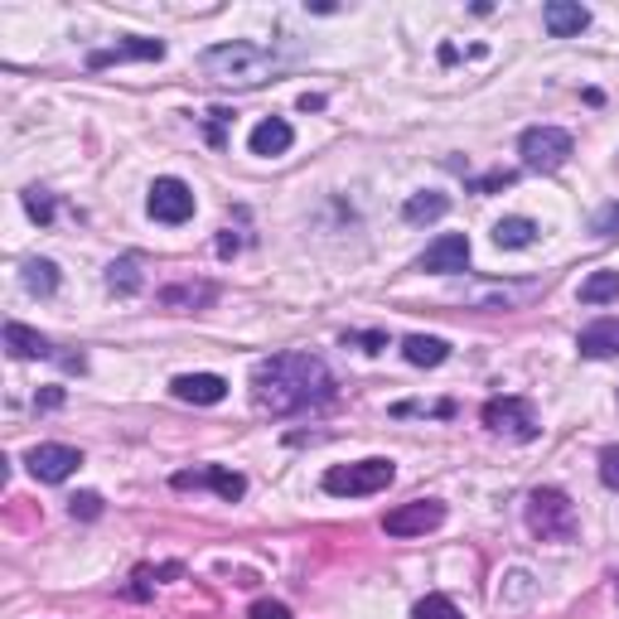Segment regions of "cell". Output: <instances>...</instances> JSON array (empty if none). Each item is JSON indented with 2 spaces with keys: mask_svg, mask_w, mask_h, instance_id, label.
Returning a JSON list of instances; mask_svg holds the SVG:
<instances>
[{
  "mask_svg": "<svg viewBox=\"0 0 619 619\" xmlns=\"http://www.w3.org/2000/svg\"><path fill=\"white\" fill-rule=\"evenodd\" d=\"M175 489H213L218 499L238 503L247 493V479L238 475V469H223V465H209V469H179V475L170 479Z\"/></svg>",
  "mask_w": 619,
  "mask_h": 619,
  "instance_id": "8fae6325",
  "label": "cell"
},
{
  "mask_svg": "<svg viewBox=\"0 0 619 619\" xmlns=\"http://www.w3.org/2000/svg\"><path fill=\"white\" fill-rule=\"evenodd\" d=\"M69 513L83 517V523H87V517H103V493H73V499H69Z\"/></svg>",
  "mask_w": 619,
  "mask_h": 619,
  "instance_id": "f546056e",
  "label": "cell"
},
{
  "mask_svg": "<svg viewBox=\"0 0 619 619\" xmlns=\"http://www.w3.org/2000/svg\"><path fill=\"white\" fill-rule=\"evenodd\" d=\"M600 484L619 493V445H610V450L600 455Z\"/></svg>",
  "mask_w": 619,
  "mask_h": 619,
  "instance_id": "1f68e13d",
  "label": "cell"
},
{
  "mask_svg": "<svg viewBox=\"0 0 619 619\" xmlns=\"http://www.w3.org/2000/svg\"><path fill=\"white\" fill-rule=\"evenodd\" d=\"M199 69H204L209 83H223V87H266L286 73V59L272 53L266 44L228 39V44H213V49L199 53Z\"/></svg>",
  "mask_w": 619,
  "mask_h": 619,
  "instance_id": "7a4b0ae2",
  "label": "cell"
},
{
  "mask_svg": "<svg viewBox=\"0 0 619 619\" xmlns=\"http://www.w3.org/2000/svg\"><path fill=\"white\" fill-rule=\"evenodd\" d=\"M543 25L551 39H576L585 25H591V10L576 5V0H551V5L543 10Z\"/></svg>",
  "mask_w": 619,
  "mask_h": 619,
  "instance_id": "5bb4252c",
  "label": "cell"
},
{
  "mask_svg": "<svg viewBox=\"0 0 619 619\" xmlns=\"http://www.w3.org/2000/svg\"><path fill=\"white\" fill-rule=\"evenodd\" d=\"M160 63L165 59V44L160 39H127V44H111V49H97L87 59V69H111V63Z\"/></svg>",
  "mask_w": 619,
  "mask_h": 619,
  "instance_id": "4fadbf2b",
  "label": "cell"
},
{
  "mask_svg": "<svg viewBox=\"0 0 619 619\" xmlns=\"http://www.w3.org/2000/svg\"><path fill=\"white\" fill-rule=\"evenodd\" d=\"M537 223L533 218H499L493 223V242L503 247V252H523V247H533L537 242Z\"/></svg>",
  "mask_w": 619,
  "mask_h": 619,
  "instance_id": "ffe728a7",
  "label": "cell"
},
{
  "mask_svg": "<svg viewBox=\"0 0 619 619\" xmlns=\"http://www.w3.org/2000/svg\"><path fill=\"white\" fill-rule=\"evenodd\" d=\"M179 571H184V567H179V561H165V567H136V571H131V585H127V595H131V600H145V595L155 591V581H165V576H179Z\"/></svg>",
  "mask_w": 619,
  "mask_h": 619,
  "instance_id": "d4e9b609",
  "label": "cell"
},
{
  "mask_svg": "<svg viewBox=\"0 0 619 619\" xmlns=\"http://www.w3.org/2000/svg\"><path fill=\"white\" fill-rule=\"evenodd\" d=\"M407 412H421V407H412V402H402V407H397V416H407ZM431 412H436V416H455V407H450V402H436Z\"/></svg>",
  "mask_w": 619,
  "mask_h": 619,
  "instance_id": "d590c367",
  "label": "cell"
},
{
  "mask_svg": "<svg viewBox=\"0 0 619 619\" xmlns=\"http://www.w3.org/2000/svg\"><path fill=\"white\" fill-rule=\"evenodd\" d=\"M517 155H523V170L557 175L561 165L576 155V141H571V131H561V127H527L523 141H517Z\"/></svg>",
  "mask_w": 619,
  "mask_h": 619,
  "instance_id": "5b68a950",
  "label": "cell"
},
{
  "mask_svg": "<svg viewBox=\"0 0 619 619\" xmlns=\"http://www.w3.org/2000/svg\"><path fill=\"white\" fill-rule=\"evenodd\" d=\"M397 479V465L392 460H358V465H334L324 469V493L334 499H368V493H382Z\"/></svg>",
  "mask_w": 619,
  "mask_h": 619,
  "instance_id": "277c9868",
  "label": "cell"
},
{
  "mask_svg": "<svg viewBox=\"0 0 619 619\" xmlns=\"http://www.w3.org/2000/svg\"><path fill=\"white\" fill-rule=\"evenodd\" d=\"M450 213V199L445 194H431V189H421V194H412L407 204H402V218L407 223H436Z\"/></svg>",
  "mask_w": 619,
  "mask_h": 619,
  "instance_id": "44dd1931",
  "label": "cell"
},
{
  "mask_svg": "<svg viewBox=\"0 0 619 619\" xmlns=\"http://www.w3.org/2000/svg\"><path fill=\"white\" fill-rule=\"evenodd\" d=\"M412 619H465V615L455 610L450 595H421V600L412 605Z\"/></svg>",
  "mask_w": 619,
  "mask_h": 619,
  "instance_id": "484cf974",
  "label": "cell"
},
{
  "mask_svg": "<svg viewBox=\"0 0 619 619\" xmlns=\"http://www.w3.org/2000/svg\"><path fill=\"white\" fill-rule=\"evenodd\" d=\"M247 619H290V610L281 600H257L252 610H247Z\"/></svg>",
  "mask_w": 619,
  "mask_h": 619,
  "instance_id": "d6a6232c",
  "label": "cell"
},
{
  "mask_svg": "<svg viewBox=\"0 0 619 619\" xmlns=\"http://www.w3.org/2000/svg\"><path fill=\"white\" fill-rule=\"evenodd\" d=\"M344 344H364L368 348V354H378V348H388V334H344Z\"/></svg>",
  "mask_w": 619,
  "mask_h": 619,
  "instance_id": "836d02e7",
  "label": "cell"
},
{
  "mask_svg": "<svg viewBox=\"0 0 619 619\" xmlns=\"http://www.w3.org/2000/svg\"><path fill=\"white\" fill-rule=\"evenodd\" d=\"M581 358H619V320H595L581 330Z\"/></svg>",
  "mask_w": 619,
  "mask_h": 619,
  "instance_id": "2e32d148",
  "label": "cell"
},
{
  "mask_svg": "<svg viewBox=\"0 0 619 619\" xmlns=\"http://www.w3.org/2000/svg\"><path fill=\"white\" fill-rule=\"evenodd\" d=\"M170 392L179 402H194V407H218V402L228 397V382L218 373H179L170 382Z\"/></svg>",
  "mask_w": 619,
  "mask_h": 619,
  "instance_id": "7c38bea8",
  "label": "cell"
},
{
  "mask_svg": "<svg viewBox=\"0 0 619 619\" xmlns=\"http://www.w3.org/2000/svg\"><path fill=\"white\" fill-rule=\"evenodd\" d=\"M247 145H252V155H286L290 145H296V131H290V121L266 117V121H257V127H252Z\"/></svg>",
  "mask_w": 619,
  "mask_h": 619,
  "instance_id": "9a60e30c",
  "label": "cell"
},
{
  "mask_svg": "<svg viewBox=\"0 0 619 619\" xmlns=\"http://www.w3.org/2000/svg\"><path fill=\"white\" fill-rule=\"evenodd\" d=\"M25 213L35 223H53V194H44V189H25Z\"/></svg>",
  "mask_w": 619,
  "mask_h": 619,
  "instance_id": "4316f807",
  "label": "cell"
},
{
  "mask_svg": "<svg viewBox=\"0 0 619 619\" xmlns=\"http://www.w3.org/2000/svg\"><path fill=\"white\" fill-rule=\"evenodd\" d=\"M141 286H145V276H141L136 257H121V262L107 266V290H117V296H136Z\"/></svg>",
  "mask_w": 619,
  "mask_h": 619,
  "instance_id": "7402d4cb",
  "label": "cell"
},
{
  "mask_svg": "<svg viewBox=\"0 0 619 619\" xmlns=\"http://www.w3.org/2000/svg\"><path fill=\"white\" fill-rule=\"evenodd\" d=\"M334 397V373L314 354H276L252 368V407L266 416H296Z\"/></svg>",
  "mask_w": 619,
  "mask_h": 619,
  "instance_id": "6da1fadb",
  "label": "cell"
},
{
  "mask_svg": "<svg viewBox=\"0 0 619 619\" xmlns=\"http://www.w3.org/2000/svg\"><path fill=\"white\" fill-rule=\"evenodd\" d=\"M228 121H233L228 107H213V111H209V127H204V131H209V145H223V141H228V136H223V131H228Z\"/></svg>",
  "mask_w": 619,
  "mask_h": 619,
  "instance_id": "4dcf8cb0",
  "label": "cell"
},
{
  "mask_svg": "<svg viewBox=\"0 0 619 619\" xmlns=\"http://www.w3.org/2000/svg\"><path fill=\"white\" fill-rule=\"evenodd\" d=\"M527 527H533V537H543V543H571L581 527L576 503L561 489H533L527 493Z\"/></svg>",
  "mask_w": 619,
  "mask_h": 619,
  "instance_id": "3957f363",
  "label": "cell"
},
{
  "mask_svg": "<svg viewBox=\"0 0 619 619\" xmlns=\"http://www.w3.org/2000/svg\"><path fill=\"white\" fill-rule=\"evenodd\" d=\"M320 107H324V97H310V93L300 97V111H320Z\"/></svg>",
  "mask_w": 619,
  "mask_h": 619,
  "instance_id": "74e56055",
  "label": "cell"
},
{
  "mask_svg": "<svg viewBox=\"0 0 619 619\" xmlns=\"http://www.w3.org/2000/svg\"><path fill=\"white\" fill-rule=\"evenodd\" d=\"M402 358H407L412 368H441L450 358V344L436 340V334H407V340H402Z\"/></svg>",
  "mask_w": 619,
  "mask_h": 619,
  "instance_id": "e0dca14e",
  "label": "cell"
},
{
  "mask_svg": "<svg viewBox=\"0 0 619 619\" xmlns=\"http://www.w3.org/2000/svg\"><path fill=\"white\" fill-rule=\"evenodd\" d=\"M145 209H151L155 223H170V228H175V223H189V218H194V189H189L184 179L165 175V179H155V184H151Z\"/></svg>",
  "mask_w": 619,
  "mask_h": 619,
  "instance_id": "ba28073f",
  "label": "cell"
},
{
  "mask_svg": "<svg viewBox=\"0 0 619 619\" xmlns=\"http://www.w3.org/2000/svg\"><path fill=\"white\" fill-rule=\"evenodd\" d=\"M25 290L29 296H53V290H59V266L44 262V257H29L25 262Z\"/></svg>",
  "mask_w": 619,
  "mask_h": 619,
  "instance_id": "cb8c5ba5",
  "label": "cell"
},
{
  "mask_svg": "<svg viewBox=\"0 0 619 619\" xmlns=\"http://www.w3.org/2000/svg\"><path fill=\"white\" fill-rule=\"evenodd\" d=\"M445 523V503L441 499H412L402 509H392L382 517V533L388 537H426Z\"/></svg>",
  "mask_w": 619,
  "mask_h": 619,
  "instance_id": "52a82bcc",
  "label": "cell"
},
{
  "mask_svg": "<svg viewBox=\"0 0 619 619\" xmlns=\"http://www.w3.org/2000/svg\"><path fill=\"white\" fill-rule=\"evenodd\" d=\"M513 184H517V170H489L484 179H475L469 189H475V194H499V189H513Z\"/></svg>",
  "mask_w": 619,
  "mask_h": 619,
  "instance_id": "f1b7e54d",
  "label": "cell"
},
{
  "mask_svg": "<svg viewBox=\"0 0 619 619\" xmlns=\"http://www.w3.org/2000/svg\"><path fill=\"white\" fill-rule=\"evenodd\" d=\"M218 300V286L213 281H194V286H170V290H160V306H170V310H204Z\"/></svg>",
  "mask_w": 619,
  "mask_h": 619,
  "instance_id": "d6986e66",
  "label": "cell"
},
{
  "mask_svg": "<svg viewBox=\"0 0 619 619\" xmlns=\"http://www.w3.org/2000/svg\"><path fill=\"white\" fill-rule=\"evenodd\" d=\"M35 407H39V412H53V407H63V388H44L39 397H35Z\"/></svg>",
  "mask_w": 619,
  "mask_h": 619,
  "instance_id": "e575fe53",
  "label": "cell"
},
{
  "mask_svg": "<svg viewBox=\"0 0 619 619\" xmlns=\"http://www.w3.org/2000/svg\"><path fill=\"white\" fill-rule=\"evenodd\" d=\"M5 348H10V358H53V344L44 340L39 330L20 324V320L5 324Z\"/></svg>",
  "mask_w": 619,
  "mask_h": 619,
  "instance_id": "ac0fdd59",
  "label": "cell"
},
{
  "mask_svg": "<svg viewBox=\"0 0 619 619\" xmlns=\"http://www.w3.org/2000/svg\"><path fill=\"white\" fill-rule=\"evenodd\" d=\"M619 300V272H591L581 281V306H605Z\"/></svg>",
  "mask_w": 619,
  "mask_h": 619,
  "instance_id": "603a6c76",
  "label": "cell"
},
{
  "mask_svg": "<svg viewBox=\"0 0 619 619\" xmlns=\"http://www.w3.org/2000/svg\"><path fill=\"white\" fill-rule=\"evenodd\" d=\"M591 233H595V238H619V204H605V209H595V218H591Z\"/></svg>",
  "mask_w": 619,
  "mask_h": 619,
  "instance_id": "83f0119b",
  "label": "cell"
},
{
  "mask_svg": "<svg viewBox=\"0 0 619 619\" xmlns=\"http://www.w3.org/2000/svg\"><path fill=\"white\" fill-rule=\"evenodd\" d=\"M233 252H238V238H233V233H223V238H218V257H233Z\"/></svg>",
  "mask_w": 619,
  "mask_h": 619,
  "instance_id": "8d00e7d4",
  "label": "cell"
},
{
  "mask_svg": "<svg viewBox=\"0 0 619 619\" xmlns=\"http://www.w3.org/2000/svg\"><path fill=\"white\" fill-rule=\"evenodd\" d=\"M484 426H489L493 436H509V441H533L537 412H533V402H523V397H493V402H484Z\"/></svg>",
  "mask_w": 619,
  "mask_h": 619,
  "instance_id": "8992f818",
  "label": "cell"
},
{
  "mask_svg": "<svg viewBox=\"0 0 619 619\" xmlns=\"http://www.w3.org/2000/svg\"><path fill=\"white\" fill-rule=\"evenodd\" d=\"M469 266V238L465 233H445L416 257V272H431V276H455Z\"/></svg>",
  "mask_w": 619,
  "mask_h": 619,
  "instance_id": "9c48e42d",
  "label": "cell"
},
{
  "mask_svg": "<svg viewBox=\"0 0 619 619\" xmlns=\"http://www.w3.org/2000/svg\"><path fill=\"white\" fill-rule=\"evenodd\" d=\"M25 465H29V475L44 479V484H63V479H69L78 465H83V455H78L73 445L44 441V445H35V450H29V455H25Z\"/></svg>",
  "mask_w": 619,
  "mask_h": 619,
  "instance_id": "30bf717a",
  "label": "cell"
}]
</instances>
